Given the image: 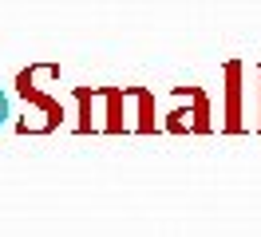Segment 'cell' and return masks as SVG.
I'll return each instance as SVG.
<instances>
[{
    "label": "cell",
    "mask_w": 261,
    "mask_h": 237,
    "mask_svg": "<svg viewBox=\"0 0 261 237\" xmlns=\"http://www.w3.org/2000/svg\"><path fill=\"white\" fill-rule=\"evenodd\" d=\"M174 95L190 99V107L186 111H170L166 123H163V130H170V135H182V130L206 135V130H210V99H206V91H202V87H174Z\"/></svg>",
    "instance_id": "cell-1"
},
{
    "label": "cell",
    "mask_w": 261,
    "mask_h": 237,
    "mask_svg": "<svg viewBox=\"0 0 261 237\" xmlns=\"http://www.w3.org/2000/svg\"><path fill=\"white\" fill-rule=\"evenodd\" d=\"M40 75H44V63H36V67H28V71H20V75H16V95L28 103V107H36V115L48 119V126L56 130V126L64 123V107H60L44 87H36V79H40Z\"/></svg>",
    "instance_id": "cell-2"
},
{
    "label": "cell",
    "mask_w": 261,
    "mask_h": 237,
    "mask_svg": "<svg viewBox=\"0 0 261 237\" xmlns=\"http://www.w3.org/2000/svg\"><path fill=\"white\" fill-rule=\"evenodd\" d=\"M229 135H238L242 130V63L233 60L226 63V123H222Z\"/></svg>",
    "instance_id": "cell-3"
},
{
    "label": "cell",
    "mask_w": 261,
    "mask_h": 237,
    "mask_svg": "<svg viewBox=\"0 0 261 237\" xmlns=\"http://www.w3.org/2000/svg\"><path fill=\"white\" fill-rule=\"evenodd\" d=\"M127 99H130V87H103V103H107V115H103L107 123H103V130H107V135H119V130H135V126L127 123V119H130L127 107H123Z\"/></svg>",
    "instance_id": "cell-4"
},
{
    "label": "cell",
    "mask_w": 261,
    "mask_h": 237,
    "mask_svg": "<svg viewBox=\"0 0 261 237\" xmlns=\"http://www.w3.org/2000/svg\"><path fill=\"white\" fill-rule=\"evenodd\" d=\"M99 99V87H75V103H80V135H91V130H103V126L95 123V111H91V103Z\"/></svg>",
    "instance_id": "cell-5"
},
{
    "label": "cell",
    "mask_w": 261,
    "mask_h": 237,
    "mask_svg": "<svg viewBox=\"0 0 261 237\" xmlns=\"http://www.w3.org/2000/svg\"><path fill=\"white\" fill-rule=\"evenodd\" d=\"M135 130H139V135L159 130V123H154V95H150L147 87H139V123H135Z\"/></svg>",
    "instance_id": "cell-6"
},
{
    "label": "cell",
    "mask_w": 261,
    "mask_h": 237,
    "mask_svg": "<svg viewBox=\"0 0 261 237\" xmlns=\"http://www.w3.org/2000/svg\"><path fill=\"white\" fill-rule=\"evenodd\" d=\"M4 115H8V107H4V95H0V119H4Z\"/></svg>",
    "instance_id": "cell-7"
},
{
    "label": "cell",
    "mask_w": 261,
    "mask_h": 237,
    "mask_svg": "<svg viewBox=\"0 0 261 237\" xmlns=\"http://www.w3.org/2000/svg\"><path fill=\"white\" fill-rule=\"evenodd\" d=\"M257 126H261V123H257Z\"/></svg>",
    "instance_id": "cell-8"
}]
</instances>
